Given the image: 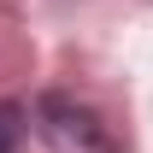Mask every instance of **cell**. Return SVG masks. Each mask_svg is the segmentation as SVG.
<instances>
[{
  "label": "cell",
  "mask_w": 153,
  "mask_h": 153,
  "mask_svg": "<svg viewBox=\"0 0 153 153\" xmlns=\"http://www.w3.org/2000/svg\"><path fill=\"white\" fill-rule=\"evenodd\" d=\"M24 130H30V124H24V106L18 100H0V153H18Z\"/></svg>",
  "instance_id": "cell-1"
}]
</instances>
